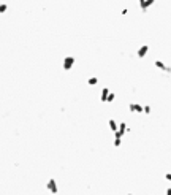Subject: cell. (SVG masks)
Wrapping results in <instances>:
<instances>
[{
  "label": "cell",
  "instance_id": "1",
  "mask_svg": "<svg viewBox=\"0 0 171 195\" xmlns=\"http://www.w3.org/2000/svg\"><path fill=\"white\" fill-rule=\"evenodd\" d=\"M73 64H75V57H73V56L65 57V59H64V70H65V72L71 70L73 68Z\"/></svg>",
  "mask_w": 171,
  "mask_h": 195
},
{
  "label": "cell",
  "instance_id": "2",
  "mask_svg": "<svg viewBox=\"0 0 171 195\" xmlns=\"http://www.w3.org/2000/svg\"><path fill=\"white\" fill-rule=\"evenodd\" d=\"M46 189H48L51 194H57V192H59V189H57V182H56V179H49V181H48V184H46Z\"/></svg>",
  "mask_w": 171,
  "mask_h": 195
},
{
  "label": "cell",
  "instance_id": "3",
  "mask_svg": "<svg viewBox=\"0 0 171 195\" xmlns=\"http://www.w3.org/2000/svg\"><path fill=\"white\" fill-rule=\"evenodd\" d=\"M147 52H149V45H143V46H139V49L136 51V57L138 59H143V57H146Z\"/></svg>",
  "mask_w": 171,
  "mask_h": 195
},
{
  "label": "cell",
  "instance_id": "4",
  "mask_svg": "<svg viewBox=\"0 0 171 195\" xmlns=\"http://www.w3.org/2000/svg\"><path fill=\"white\" fill-rule=\"evenodd\" d=\"M154 2L155 0H138V3H139V8H141V11H147V8H149L151 5H154Z\"/></svg>",
  "mask_w": 171,
  "mask_h": 195
},
{
  "label": "cell",
  "instance_id": "5",
  "mask_svg": "<svg viewBox=\"0 0 171 195\" xmlns=\"http://www.w3.org/2000/svg\"><path fill=\"white\" fill-rule=\"evenodd\" d=\"M128 110H130V113H139V114H143L144 106H141L139 103H130L128 105Z\"/></svg>",
  "mask_w": 171,
  "mask_h": 195
},
{
  "label": "cell",
  "instance_id": "6",
  "mask_svg": "<svg viewBox=\"0 0 171 195\" xmlns=\"http://www.w3.org/2000/svg\"><path fill=\"white\" fill-rule=\"evenodd\" d=\"M154 65L157 67L158 70H162V72H166V73H171V67H168V65H165L162 60H155Z\"/></svg>",
  "mask_w": 171,
  "mask_h": 195
},
{
  "label": "cell",
  "instance_id": "7",
  "mask_svg": "<svg viewBox=\"0 0 171 195\" xmlns=\"http://www.w3.org/2000/svg\"><path fill=\"white\" fill-rule=\"evenodd\" d=\"M122 133H120V132L117 130V132H114V146L116 147H119L120 144H122Z\"/></svg>",
  "mask_w": 171,
  "mask_h": 195
},
{
  "label": "cell",
  "instance_id": "8",
  "mask_svg": "<svg viewBox=\"0 0 171 195\" xmlns=\"http://www.w3.org/2000/svg\"><path fill=\"white\" fill-rule=\"evenodd\" d=\"M108 95H110V89H108V87H103V89H102V94H100V100H102V102H106V100H108Z\"/></svg>",
  "mask_w": 171,
  "mask_h": 195
},
{
  "label": "cell",
  "instance_id": "9",
  "mask_svg": "<svg viewBox=\"0 0 171 195\" xmlns=\"http://www.w3.org/2000/svg\"><path fill=\"white\" fill-rule=\"evenodd\" d=\"M108 124H110V128H111V132H117V130H119V124L116 122L114 119H110V122H108Z\"/></svg>",
  "mask_w": 171,
  "mask_h": 195
},
{
  "label": "cell",
  "instance_id": "10",
  "mask_svg": "<svg viewBox=\"0 0 171 195\" xmlns=\"http://www.w3.org/2000/svg\"><path fill=\"white\" fill-rule=\"evenodd\" d=\"M119 132H120V133H125V132H128V127H127V124L125 122H120L119 124Z\"/></svg>",
  "mask_w": 171,
  "mask_h": 195
},
{
  "label": "cell",
  "instance_id": "11",
  "mask_svg": "<svg viewBox=\"0 0 171 195\" xmlns=\"http://www.w3.org/2000/svg\"><path fill=\"white\" fill-rule=\"evenodd\" d=\"M97 83H98V78H97V76H92V78H89V79H87L89 86H95Z\"/></svg>",
  "mask_w": 171,
  "mask_h": 195
},
{
  "label": "cell",
  "instance_id": "12",
  "mask_svg": "<svg viewBox=\"0 0 171 195\" xmlns=\"http://www.w3.org/2000/svg\"><path fill=\"white\" fill-rule=\"evenodd\" d=\"M6 10H8V5L0 2V13H6Z\"/></svg>",
  "mask_w": 171,
  "mask_h": 195
},
{
  "label": "cell",
  "instance_id": "13",
  "mask_svg": "<svg viewBox=\"0 0 171 195\" xmlns=\"http://www.w3.org/2000/svg\"><path fill=\"white\" fill-rule=\"evenodd\" d=\"M151 111H152V108H151L149 105H144V110H143V114H151Z\"/></svg>",
  "mask_w": 171,
  "mask_h": 195
},
{
  "label": "cell",
  "instance_id": "14",
  "mask_svg": "<svg viewBox=\"0 0 171 195\" xmlns=\"http://www.w3.org/2000/svg\"><path fill=\"white\" fill-rule=\"evenodd\" d=\"M114 99H116V94L114 92H110V95H108V100H106V102H114Z\"/></svg>",
  "mask_w": 171,
  "mask_h": 195
},
{
  "label": "cell",
  "instance_id": "15",
  "mask_svg": "<svg viewBox=\"0 0 171 195\" xmlns=\"http://www.w3.org/2000/svg\"><path fill=\"white\" fill-rule=\"evenodd\" d=\"M165 178H166V181H170V182H171V173H166V174H165Z\"/></svg>",
  "mask_w": 171,
  "mask_h": 195
},
{
  "label": "cell",
  "instance_id": "16",
  "mask_svg": "<svg viewBox=\"0 0 171 195\" xmlns=\"http://www.w3.org/2000/svg\"><path fill=\"white\" fill-rule=\"evenodd\" d=\"M165 195H171V187H168V189H166V192H165Z\"/></svg>",
  "mask_w": 171,
  "mask_h": 195
},
{
  "label": "cell",
  "instance_id": "17",
  "mask_svg": "<svg viewBox=\"0 0 171 195\" xmlns=\"http://www.w3.org/2000/svg\"><path fill=\"white\" fill-rule=\"evenodd\" d=\"M128 195H133V194H128Z\"/></svg>",
  "mask_w": 171,
  "mask_h": 195
}]
</instances>
